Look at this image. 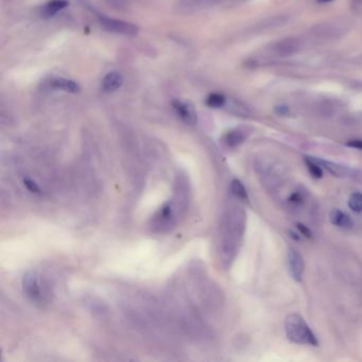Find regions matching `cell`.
I'll return each instance as SVG.
<instances>
[{
    "instance_id": "6da1fadb",
    "label": "cell",
    "mask_w": 362,
    "mask_h": 362,
    "mask_svg": "<svg viewBox=\"0 0 362 362\" xmlns=\"http://www.w3.org/2000/svg\"><path fill=\"white\" fill-rule=\"evenodd\" d=\"M245 214L238 206H232L225 212L222 224L221 253L223 262H232L238 250V245L243 236Z\"/></svg>"
},
{
    "instance_id": "7a4b0ae2",
    "label": "cell",
    "mask_w": 362,
    "mask_h": 362,
    "mask_svg": "<svg viewBox=\"0 0 362 362\" xmlns=\"http://www.w3.org/2000/svg\"><path fill=\"white\" fill-rule=\"evenodd\" d=\"M285 332L289 340L293 343L318 346L319 342L308 324L298 313L288 314L285 319Z\"/></svg>"
},
{
    "instance_id": "3957f363",
    "label": "cell",
    "mask_w": 362,
    "mask_h": 362,
    "mask_svg": "<svg viewBox=\"0 0 362 362\" xmlns=\"http://www.w3.org/2000/svg\"><path fill=\"white\" fill-rule=\"evenodd\" d=\"M175 209L176 207L173 202L166 203L153 217L152 229L160 233L170 230L175 223Z\"/></svg>"
},
{
    "instance_id": "277c9868",
    "label": "cell",
    "mask_w": 362,
    "mask_h": 362,
    "mask_svg": "<svg viewBox=\"0 0 362 362\" xmlns=\"http://www.w3.org/2000/svg\"><path fill=\"white\" fill-rule=\"evenodd\" d=\"M308 157L318 165H320L322 167V169H325V170H327L334 176L349 177V178H355L357 176H360L358 171L355 170V169H353V168H349V167L343 166V165H339V164H336V163H333L330 161H325V160H322V158H318V157H313V156H308Z\"/></svg>"
},
{
    "instance_id": "5b68a950",
    "label": "cell",
    "mask_w": 362,
    "mask_h": 362,
    "mask_svg": "<svg viewBox=\"0 0 362 362\" xmlns=\"http://www.w3.org/2000/svg\"><path fill=\"white\" fill-rule=\"evenodd\" d=\"M100 22L104 29H106L110 32L118 33V34L136 35L138 32V29L135 25L130 24V22H127V21L119 20V19L101 16Z\"/></svg>"
},
{
    "instance_id": "8992f818",
    "label": "cell",
    "mask_w": 362,
    "mask_h": 362,
    "mask_svg": "<svg viewBox=\"0 0 362 362\" xmlns=\"http://www.w3.org/2000/svg\"><path fill=\"white\" fill-rule=\"evenodd\" d=\"M22 289L29 300L40 303L43 299L41 282L39 276L34 272H28L22 278Z\"/></svg>"
},
{
    "instance_id": "52a82bcc",
    "label": "cell",
    "mask_w": 362,
    "mask_h": 362,
    "mask_svg": "<svg viewBox=\"0 0 362 362\" xmlns=\"http://www.w3.org/2000/svg\"><path fill=\"white\" fill-rule=\"evenodd\" d=\"M347 25L344 21H326L324 24L316 26L313 31L315 32V34L321 38H337V37H342L345 34Z\"/></svg>"
},
{
    "instance_id": "ba28073f",
    "label": "cell",
    "mask_w": 362,
    "mask_h": 362,
    "mask_svg": "<svg viewBox=\"0 0 362 362\" xmlns=\"http://www.w3.org/2000/svg\"><path fill=\"white\" fill-rule=\"evenodd\" d=\"M288 267L292 278L298 282L302 281L305 268L304 260L302 255L297 250H293V248H291L288 253Z\"/></svg>"
},
{
    "instance_id": "9c48e42d",
    "label": "cell",
    "mask_w": 362,
    "mask_h": 362,
    "mask_svg": "<svg viewBox=\"0 0 362 362\" xmlns=\"http://www.w3.org/2000/svg\"><path fill=\"white\" fill-rule=\"evenodd\" d=\"M172 105L176 112V114L184 122L188 124H195L197 122V112L194 105L178 100H174Z\"/></svg>"
},
{
    "instance_id": "30bf717a",
    "label": "cell",
    "mask_w": 362,
    "mask_h": 362,
    "mask_svg": "<svg viewBox=\"0 0 362 362\" xmlns=\"http://www.w3.org/2000/svg\"><path fill=\"white\" fill-rule=\"evenodd\" d=\"M301 46V43L297 38H287L279 41L275 45V52L280 56H290L296 53Z\"/></svg>"
},
{
    "instance_id": "8fae6325",
    "label": "cell",
    "mask_w": 362,
    "mask_h": 362,
    "mask_svg": "<svg viewBox=\"0 0 362 362\" xmlns=\"http://www.w3.org/2000/svg\"><path fill=\"white\" fill-rule=\"evenodd\" d=\"M330 220L332 224L338 228L349 229L353 226V221L349 218L348 214L341 211L340 209H333L330 213Z\"/></svg>"
},
{
    "instance_id": "7c38bea8",
    "label": "cell",
    "mask_w": 362,
    "mask_h": 362,
    "mask_svg": "<svg viewBox=\"0 0 362 362\" xmlns=\"http://www.w3.org/2000/svg\"><path fill=\"white\" fill-rule=\"evenodd\" d=\"M122 84L123 77L117 71H112L107 74L102 81V87L106 92H114V90L118 89Z\"/></svg>"
},
{
    "instance_id": "4fadbf2b",
    "label": "cell",
    "mask_w": 362,
    "mask_h": 362,
    "mask_svg": "<svg viewBox=\"0 0 362 362\" xmlns=\"http://www.w3.org/2000/svg\"><path fill=\"white\" fill-rule=\"evenodd\" d=\"M51 85L53 88L56 89H61L64 90V92L67 93H71V94H76L80 92V86H79L78 83L71 81V80H67L65 78H55L52 80Z\"/></svg>"
},
{
    "instance_id": "5bb4252c",
    "label": "cell",
    "mask_w": 362,
    "mask_h": 362,
    "mask_svg": "<svg viewBox=\"0 0 362 362\" xmlns=\"http://www.w3.org/2000/svg\"><path fill=\"white\" fill-rule=\"evenodd\" d=\"M245 140V134L241 130H232L224 136L225 144L230 148H237Z\"/></svg>"
},
{
    "instance_id": "9a60e30c",
    "label": "cell",
    "mask_w": 362,
    "mask_h": 362,
    "mask_svg": "<svg viewBox=\"0 0 362 362\" xmlns=\"http://www.w3.org/2000/svg\"><path fill=\"white\" fill-rule=\"evenodd\" d=\"M231 191L232 194L241 201H248V196H247V191L244 187V185L240 182L239 179H233L231 183Z\"/></svg>"
},
{
    "instance_id": "2e32d148",
    "label": "cell",
    "mask_w": 362,
    "mask_h": 362,
    "mask_svg": "<svg viewBox=\"0 0 362 362\" xmlns=\"http://www.w3.org/2000/svg\"><path fill=\"white\" fill-rule=\"evenodd\" d=\"M68 6V2H66V0H51L46 6L44 8V11L46 12L48 15H53L56 12H59L62 9L66 8Z\"/></svg>"
},
{
    "instance_id": "e0dca14e",
    "label": "cell",
    "mask_w": 362,
    "mask_h": 362,
    "mask_svg": "<svg viewBox=\"0 0 362 362\" xmlns=\"http://www.w3.org/2000/svg\"><path fill=\"white\" fill-rule=\"evenodd\" d=\"M348 207L354 212L362 211V194L360 192H354L350 195L348 199Z\"/></svg>"
},
{
    "instance_id": "ac0fdd59",
    "label": "cell",
    "mask_w": 362,
    "mask_h": 362,
    "mask_svg": "<svg viewBox=\"0 0 362 362\" xmlns=\"http://www.w3.org/2000/svg\"><path fill=\"white\" fill-rule=\"evenodd\" d=\"M305 162H306V165H307V168H308L310 174L314 178H321L323 176V169L320 165H318L315 162L310 160L308 156L305 157Z\"/></svg>"
},
{
    "instance_id": "d6986e66",
    "label": "cell",
    "mask_w": 362,
    "mask_h": 362,
    "mask_svg": "<svg viewBox=\"0 0 362 362\" xmlns=\"http://www.w3.org/2000/svg\"><path fill=\"white\" fill-rule=\"evenodd\" d=\"M206 104L210 107H221L225 104V97L218 93L210 94L206 99Z\"/></svg>"
},
{
    "instance_id": "ffe728a7",
    "label": "cell",
    "mask_w": 362,
    "mask_h": 362,
    "mask_svg": "<svg viewBox=\"0 0 362 362\" xmlns=\"http://www.w3.org/2000/svg\"><path fill=\"white\" fill-rule=\"evenodd\" d=\"M24 184H25L26 188H27L30 192H32V194H38V195L41 194L40 187L38 186L37 183L33 182L32 179H30V178H25V179H24Z\"/></svg>"
},
{
    "instance_id": "44dd1931",
    "label": "cell",
    "mask_w": 362,
    "mask_h": 362,
    "mask_svg": "<svg viewBox=\"0 0 362 362\" xmlns=\"http://www.w3.org/2000/svg\"><path fill=\"white\" fill-rule=\"evenodd\" d=\"M297 226H298V229L300 230V232L302 233V235H304L305 237H307V238H311V237H312L311 231L307 228L306 225H304L302 223H298Z\"/></svg>"
},
{
    "instance_id": "7402d4cb",
    "label": "cell",
    "mask_w": 362,
    "mask_h": 362,
    "mask_svg": "<svg viewBox=\"0 0 362 362\" xmlns=\"http://www.w3.org/2000/svg\"><path fill=\"white\" fill-rule=\"evenodd\" d=\"M347 146L350 147V148H355V149H358V150H361L362 151V139H353V140H349L347 142Z\"/></svg>"
},
{
    "instance_id": "603a6c76",
    "label": "cell",
    "mask_w": 362,
    "mask_h": 362,
    "mask_svg": "<svg viewBox=\"0 0 362 362\" xmlns=\"http://www.w3.org/2000/svg\"><path fill=\"white\" fill-rule=\"evenodd\" d=\"M275 111H276L277 114H280V115H285V114H287V113L289 112L288 107H287V106H285V105L277 106V107L275 108Z\"/></svg>"
},
{
    "instance_id": "cb8c5ba5",
    "label": "cell",
    "mask_w": 362,
    "mask_h": 362,
    "mask_svg": "<svg viewBox=\"0 0 362 362\" xmlns=\"http://www.w3.org/2000/svg\"><path fill=\"white\" fill-rule=\"evenodd\" d=\"M318 2H319V3H321V4H326V3H331V2H333V0H318Z\"/></svg>"
},
{
    "instance_id": "d4e9b609",
    "label": "cell",
    "mask_w": 362,
    "mask_h": 362,
    "mask_svg": "<svg viewBox=\"0 0 362 362\" xmlns=\"http://www.w3.org/2000/svg\"><path fill=\"white\" fill-rule=\"evenodd\" d=\"M355 2H356V3H359V4H361V3H362V0H355Z\"/></svg>"
}]
</instances>
